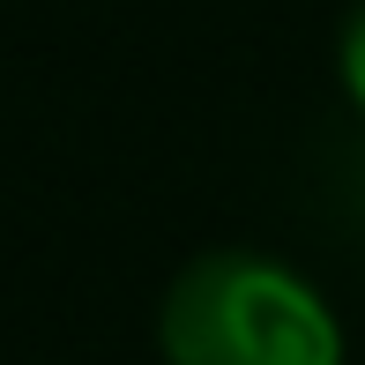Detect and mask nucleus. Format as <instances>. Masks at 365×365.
Instances as JSON below:
<instances>
[{"mask_svg":"<svg viewBox=\"0 0 365 365\" xmlns=\"http://www.w3.org/2000/svg\"><path fill=\"white\" fill-rule=\"evenodd\" d=\"M164 365H343V313L261 246H209L157 306Z\"/></svg>","mask_w":365,"mask_h":365,"instance_id":"1","label":"nucleus"},{"mask_svg":"<svg viewBox=\"0 0 365 365\" xmlns=\"http://www.w3.org/2000/svg\"><path fill=\"white\" fill-rule=\"evenodd\" d=\"M336 82H343V97H351V112H365V0L336 30Z\"/></svg>","mask_w":365,"mask_h":365,"instance_id":"2","label":"nucleus"}]
</instances>
